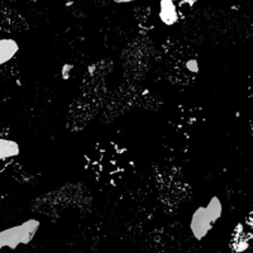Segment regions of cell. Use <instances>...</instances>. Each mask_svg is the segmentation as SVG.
Segmentation results:
<instances>
[{
    "label": "cell",
    "mask_w": 253,
    "mask_h": 253,
    "mask_svg": "<svg viewBox=\"0 0 253 253\" xmlns=\"http://www.w3.org/2000/svg\"><path fill=\"white\" fill-rule=\"evenodd\" d=\"M40 227V221L28 220L19 227L10 228L1 232V247L15 248L20 243H28Z\"/></svg>",
    "instance_id": "1"
},
{
    "label": "cell",
    "mask_w": 253,
    "mask_h": 253,
    "mask_svg": "<svg viewBox=\"0 0 253 253\" xmlns=\"http://www.w3.org/2000/svg\"><path fill=\"white\" fill-rule=\"evenodd\" d=\"M216 219L210 214L209 210L205 208H199L193 215L191 220V230H193L194 236L198 239H202L205 234L213 227Z\"/></svg>",
    "instance_id": "2"
},
{
    "label": "cell",
    "mask_w": 253,
    "mask_h": 253,
    "mask_svg": "<svg viewBox=\"0 0 253 253\" xmlns=\"http://www.w3.org/2000/svg\"><path fill=\"white\" fill-rule=\"evenodd\" d=\"M160 18L167 26H172L177 22L178 14L176 5L171 0H162L160 3Z\"/></svg>",
    "instance_id": "3"
},
{
    "label": "cell",
    "mask_w": 253,
    "mask_h": 253,
    "mask_svg": "<svg viewBox=\"0 0 253 253\" xmlns=\"http://www.w3.org/2000/svg\"><path fill=\"white\" fill-rule=\"evenodd\" d=\"M0 44H1V47H0L1 63H4L15 55V52L18 51V44L12 40H3Z\"/></svg>",
    "instance_id": "4"
},
{
    "label": "cell",
    "mask_w": 253,
    "mask_h": 253,
    "mask_svg": "<svg viewBox=\"0 0 253 253\" xmlns=\"http://www.w3.org/2000/svg\"><path fill=\"white\" fill-rule=\"evenodd\" d=\"M18 153H19V147L15 142L1 139V142H0V156L3 160L4 158L14 157Z\"/></svg>",
    "instance_id": "5"
},
{
    "label": "cell",
    "mask_w": 253,
    "mask_h": 253,
    "mask_svg": "<svg viewBox=\"0 0 253 253\" xmlns=\"http://www.w3.org/2000/svg\"><path fill=\"white\" fill-rule=\"evenodd\" d=\"M207 209L209 210L210 214L214 216L215 219H218L221 214V204H220V200L218 198H213L209 202L208 204Z\"/></svg>",
    "instance_id": "6"
}]
</instances>
